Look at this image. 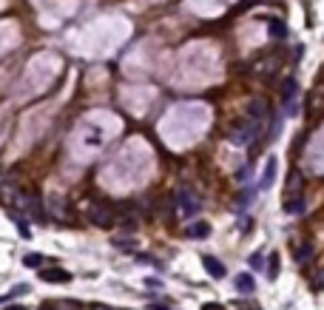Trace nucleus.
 <instances>
[{"label":"nucleus","instance_id":"obj_12","mask_svg":"<svg viewBox=\"0 0 324 310\" xmlns=\"http://www.w3.org/2000/svg\"><path fill=\"white\" fill-rule=\"evenodd\" d=\"M267 276H270V282L279 276V253H270V262H267Z\"/></svg>","mask_w":324,"mask_h":310},{"label":"nucleus","instance_id":"obj_14","mask_svg":"<svg viewBox=\"0 0 324 310\" xmlns=\"http://www.w3.org/2000/svg\"><path fill=\"white\" fill-rule=\"evenodd\" d=\"M250 267H253V270H262V267H265V256H262L259 251L250 253Z\"/></svg>","mask_w":324,"mask_h":310},{"label":"nucleus","instance_id":"obj_16","mask_svg":"<svg viewBox=\"0 0 324 310\" xmlns=\"http://www.w3.org/2000/svg\"><path fill=\"white\" fill-rule=\"evenodd\" d=\"M202 310H225V307H222V304H205Z\"/></svg>","mask_w":324,"mask_h":310},{"label":"nucleus","instance_id":"obj_8","mask_svg":"<svg viewBox=\"0 0 324 310\" xmlns=\"http://www.w3.org/2000/svg\"><path fill=\"white\" fill-rule=\"evenodd\" d=\"M188 236H191V239H208V236H210V225H208V222H194V225H188Z\"/></svg>","mask_w":324,"mask_h":310},{"label":"nucleus","instance_id":"obj_5","mask_svg":"<svg viewBox=\"0 0 324 310\" xmlns=\"http://www.w3.org/2000/svg\"><path fill=\"white\" fill-rule=\"evenodd\" d=\"M202 267H205L213 279H222V276H225V265L216 259V256H202Z\"/></svg>","mask_w":324,"mask_h":310},{"label":"nucleus","instance_id":"obj_7","mask_svg":"<svg viewBox=\"0 0 324 310\" xmlns=\"http://www.w3.org/2000/svg\"><path fill=\"white\" fill-rule=\"evenodd\" d=\"M304 205H307V202H304V194H302V196H287L281 208H284V214H302Z\"/></svg>","mask_w":324,"mask_h":310},{"label":"nucleus","instance_id":"obj_17","mask_svg":"<svg viewBox=\"0 0 324 310\" xmlns=\"http://www.w3.org/2000/svg\"><path fill=\"white\" fill-rule=\"evenodd\" d=\"M0 174H3V165H0Z\"/></svg>","mask_w":324,"mask_h":310},{"label":"nucleus","instance_id":"obj_11","mask_svg":"<svg viewBox=\"0 0 324 310\" xmlns=\"http://www.w3.org/2000/svg\"><path fill=\"white\" fill-rule=\"evenodd\" d=\"M23 265L26 267H40V270H43V253H26V256H23Z\"/></svg>","mask_w":324,"mask_h":310},{"label":"nucleus","instance_id":"obj_1","mask_svg":"<svg viewBox=\"0 0 324 310\" xmlns=\"http://www.w3.org/2000/svg\"><path fill=\"white\" fill-rule=\"evenodd\" d=\"M176 202H179V214H182V217H196L199 208H202L199 199H196L188 188H179V191H176Z\"/></svg>","mask_w":324,"mask_h":310},{"label":"nucleus","instance_id":"obj_13","mask_svg":"<svg viewBox=\"0 0 324 310\" xmlns=\"http://www.w3.org/2000/svg\"><path fill=\"white\" fill-rule=\"evenodd\" d=\"M310 259H313V245H310V242H304L302 251H299V262H302V265H307Z\"/></svg>","mask_w":324,"mask_h":310},{"label":"nucleus","instance_id":"obj_10","mask_svg":"<svg viewBox=\"0 0 324 310\" xmlns=\"http://www.w3.org/2000/svg\"><path fill=\"white\" fill-rule=\"evenodd\" d=\"M293 100H296V80H284V106L287 109H293Z\"/></svg>","mask_w":324,"mask_h":310},{"label":"nucleus","instance_id":"obj_2","mask_svg":"<svg viewBox=\"0 0 324 310\" xmlns=\"http://www.w3.org/2000/svg\"><path fill=\"white\" fill-rule=\"evenodd\" d=\"M40 279L49 282V285H65V282H71V273L63 270V267H43V270H40Z\"/></svg>","mask_w":324,"mask_h":310},{"label":"nucleus","instance_id":"obj_4","mask_svg":"<svg viewBox=\"0 0 324 310\" xmlns=\"http://www.w3.org/2000/svg\"><path fill=\"white\" fill-rule=\"evenodd\" d=\"M88 217H91L94 225H100V228H111V225H114V214H111V211H105V208L88 211Z\"/></svg>","mask_w":324,"mask_h":310},{"label":"nucleus","instance_id":"obj_6","mask_svg":"<svg viewBox=\"0 0 324 310\" xmlns=\"http://www.w3.org/2000/svg\"><path fill=\"white\" fill-rule=\"evenodd\" d=\"M233 288H236V293H253L256 290V282H253V276L250 273H239L236 279H233Z\"/></svg>","mask_w":324,"mask_h":310},{"label":"nucleus","instance_id":"obj_15","mask_svg":"<svg viewBox=\"0 0 324 310\" xmlns=\"http://www.w3.org/2000/svg\"><path fill=\"white\" fill-rule=\"evenodd\" d=\"M17 231H20V236H23V239H31V231H29V225H26V222H23V225L17 222Z\"/></svg>","mask_w":324,"mask_h":310},{"label":"nucleus","instance_id":"obj_3","mask_svg":"<svg viewBox=\"0 0 324 310\" xmlns=\"http://www.w3.org/2000/svg\"><path fill=\"white\" fill-rule=\"evenodd\" d=\"M276 165H279V162H276V157H270L267 159V165H265V174H262V180H259V191H267V188L273 185V180H276Z\"/></svg>","mask_w":324,"mask_h":310},{"label":"nucleus","instance_id":"obj_9","mask_svg":"<svg viewBox=\"0 0 324 310\" xmlns=\"http://www.w3.org/2000/svg\"><path fill=\"white\" fill-rule=\"evenodd\" d=\"M267 26H270V37H276V40H284V37H287V23H284V20L270 17V20H267Z\"/></svg>","mask_w":324,"mask_h":310}]
</instances>
